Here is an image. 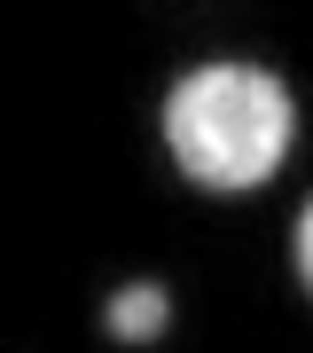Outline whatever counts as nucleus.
<instances>
[{
	"label": "nucleus",
	"mask_w": 313,
	"mask_h": 353,
	"mask_svg": "<svg viewBox=\"0 0 313 353\" xmlns=\"http://www.w3.org/2000/svg\"><path fill=\"white\" fill-rule=\"evenodd\" d=\"M298 275L313 283V204H305V220H298Z\"/></svg>",
	"instance_id": "7ed1b4c3"
},
{
	"label": "nucleus",
	"mask_w": 313,
	"mask_h": 353,
	"mask_svg": "<svg viewBox=\"0 0 313 353\" xmlns=\"http://www.w3.org/2000/svg\"><path fill=\"white\" fill-rule=\"evenodd\" d=\"M290 134H298L290 87L250 71V63H204L164 102L173 165L188 181H204V189H259L290 157Z\"/></svg>",
	"instance_id": "f257e3e1"
},
{
	"label": "nucleus",
	"mask_w": 313,
	"mask_h": 353,
	"mask_svg": "<svg viewBox=\"0 0 313 353\" xmlns=\"http://www.w3.org/2000/svg\"><path fill=\"white\" fill-rule=\"evenodd\" d=\"M164 322H173V290L164 283H125L110 299V338H125V345L164 338Z\"/></svg>",
	"instance_id": "f03ea898"
}]
</instances>
